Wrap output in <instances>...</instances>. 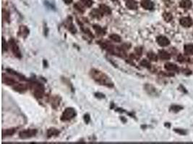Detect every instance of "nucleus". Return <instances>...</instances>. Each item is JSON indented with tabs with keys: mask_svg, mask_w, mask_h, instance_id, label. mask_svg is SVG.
<instances>
[{
	"mask_svg": "<svg viewBox=\"0 0 193 144\" xmlns=\"http://www.w3.org/2000/svg\"><path fill=\"white\" fill-rule=\"evenodd\" d=\"M91 75L92 78L98 84L101 85H104L108 87H113L114 84L111 81V79L107 76L104 73L101 72L99 70L97 69H92L91 71Z\"/></svg>",
	"mask_w": 193,
	"mask_h": 144,
	"instance_id": "f257e3e1",
	"label": "nucleus"
},
{
	"mask_svg": "<svg viewBox=\"0 0 193 144\" xmlns=\"http://www.w3.org/2000/svg\"><path fill=\"white\" fill-rule=\"evenodd\" d=\"M75 115H76V111L73 108H71V107L67 108L62 114L61 120L62 121L70 120L72 119L73 117H75Z\"/></svg>",
	"mask_w": 193,
	"mask_h": 144,
	"instance_id": "f03ea898",
	"label": "nucleus"
},
{
	"mask_svg": "<svg viewBox=\"0 0 193 144\" xmlns=\"http://www.w3.org/2000/svg\"><path fill=\"white\" fill-rule=\"evenodd\" d=\"M10 46L11 48V51L13 53V54L17 57V58H21V53L19 49L18 46L17 45L16 42L13 39H10L9 42Z\"/></svg>",
	"mask_w": 193,
	"mask_h": 144,
	"instance_id": "7ed1b4c3",
	"label": "nucleus"
},
{
	"mask_svg": "<svg viewBox=\"0 0 193 144\" xmlns=\"http://www.w3.org/2000/svg\"><path fill=\"white\" fill-rule=\"evenodd\" d=\"M37 130L35 129H28L20 133V137L22 139H27L36 135Z\"/></svg>",
	"mask_w": 193,
	"mask_h": 144,
	"instance_id": "20e7f679",
	"label": "nucleus"
},
{
	"mask_svg": "<svg viewBox=\"0 0 193 144\" xmlns=\"http://www.w3.org/2000/svg\"><path fill=\"white\" fill-rule=\"evenodd\" d=\"M35 87H34V96L37 98H41L44 95V88L42 85L41 84H35L34 85Z\"/></svg>",
	"mask_w": 193,
	"mask_h": 144,
	"instance_id": "39448f33",
	"label": "nucleus"
},
{
	"mask_svg": "<svg viewBox=\"0 0 193 144\" xmlns=\"http://www.w3.org/2000/svg\"><path fill=\"white\" fill-rule=\"evenodd\" d=\"M157 43L159 46H162V47H166L167 46H168L170 44V41L169 40L165 37V36H159L157 37L156 39Z\"/></svg>",
	"mask_w": 193,
	"mask_h": 144,
	"instance_id": "423d86ee",
	"label": "nucleus"
},
{
	"mask_svg": "<svg viewBox=\"0 0 193 144\" xmlns=\"http://www.w3.org/2000/svg\"><path fill=\"white\" fill-rule=\"evenodd\" d=\"M180 24L185 28H189L192 25V20L190 17H184L180 19Z\"/></svg>",
	"mask_w": 193,
	"mask_h": 144,
	"instance_id": "0eeeda50",
	"label": "nucleus"
},
{
	"mask_svg": "<svg viewBox=\"0 0 193 144\" xmlns=\"http://www.w3.org/2000/svg\"><path fill=\"white\" fill-rule=\"evenodd\" d=\"M13 89L20 93H23L27 90V86L23 84H17L13 87Z\"/></svg>",
	"mask_w": 193,
	"mask_h": 144,
	"instance_id": "6e6552de",
	"label": "nucleus"
},
{
	"mask_svg": "<svg viewBox=\"0 0 193 144\" xmlns=\"http://www.w3.org/2000/svg\"><path fill=\"white\" fill-rule=\"evenodd\" d=\"M141 5L146 9H152L153 8V4L150 0H143L141 2Z\"/></svg>",
	"mask_w": 193,
	"mask_h": 144,
	"instance_id": "1a4fd4ad",
	"label": "nucleus"
},
{
	"mask_svg": "<svg viewBox=\"0 0 193 144\" xmlns=\"http://www.w3.org/2000/svg\"><path fill=\"white\" fill-rule=\"evenodd\" d=\"M165 69L169 71H177L178 70V66L174 64L167 63L165 64Z\"/></svg>",
	"mask_w": 193,
	"mask_h": 144,
	"instance_id": "9d476101",
	"label": "nucleus"
},
{
	"mask_svg": "<svg viewBox=\"0 0 193 144\" xmlns=\"http://www.w3.org/2000/svg\"><path fill=\"white\" fill-rule=\"evenodd\" d=\"M2 81H3V83H5V84H7V85H13V84H16V81L14 79L8 77V76H6V77L3 76Z\"/></svg>",
	"mask_w": 193,
	"mask_h": 144,
	"instance_id": "9b49d317",
	"label": "nucleus"
},
{
	"mask_svg": "<svg viewBox=\"0 0 193 144\" xmlns=\"http://www.w3.org/2000/svg\"><path fill=\"white\" fill-rule=\"evenodd\" d=\"M126 6L130 9H136L137 7V5L134 0H128V1H127Z\"/></svg>",
	"mask_w": 193,
	"mask_h": 144,
	"instance_id": "f8f14e48",
	"label": "nucleus"
},
{
	"mask_svg": "<svg viewBox=\"0 0 193 144\" xmlns=\"http://www.w3.org/2000/svg\"><path fill=\"white\" fill-rule=\"evenodd\" d=\"M158 56L163 60H168L171 58L170 54L165 51H160L158 53Z\"/></svg>",
	"mask_w": 193,
	"mask_h": 144,
	"instance_id": "ddd939ff",
	"label": "nucleus"
},
{
	"mask_svg": "<svg viewBox=\"0 0 193 144\" xmlns=\"http://www.w3.org/2000/svg\"><path fill=\"white\" fill-rule=\"evenodd\" d=\"M59 133V131L57 129L54 128L49 129L48 131H47V135H48L49 138L52 137V136H55V135H58Z\"/></svg>",
	"mask_w": 193,
	"mask_h": 144,
	"instance_id": "4468645a",
	"label": "nucleus"
},
{
	"mask_svg": "<svg viewBox=\"0 0 193 144\" xmlns=\"http://www.w3.org/2000/svg\"><path fill=\"white\" fill-rule=\"evenodd\" d=\"M180 6L182 8L185 9H189L192 6V2L190 0H182L180 2Z\"/></svg>",
	"mask_w": 193,
	"mask_h": 144,
	"instance_id": "2eb2a0df",
	"label": "nucleus"
},
{
	"mask_svg": "<svg viewBox=\"0 0 193 144\" xmlns=\"http://www.w3.org/2000/svg\"><path fill=\"white\" fill-rule=\"evenodd\" d=\"M184 52L187 55L193 54V45L192 44H187L184 46Z\"/></svg>",
	"mask_w": 193,
	"mask_h": 144,
	"instance_id": "dca6fc26",
	"label": "nucleus"
},
{
	"mask_svg": "<svg viewBox=\"0 0 193 144\" xmlns=\"http://www.w3.org/2000/svg\"><path fill=\"white\" fill-rule=\"evenodd\" d=\"M100 10L101 11V12L103 14H111V9L109 7H107L106 5H101L100 6Z\"/></svg>",
	"mask_w": 193,
	"mask_h": 144,
	"instance_id": "f3484780",
	"label": "nucleus"
},
{
	"mask_svg": "<svg viewBox=\"0 0 193 144\" xmlns=\"http://www.w3.org/2000/svg\"><path fill=\"white\" fill-rule=\"evenodd\" d=\"M20 34L23 37H26L29 34V30L25 26H21L20 28Z\"/></svg>",
	"mask_w": 193,
	"mask_h": 144,
	"instance_id": "a211bd4d",
	"label": "nucleus"
},
{
	"mask_svg": "<svg viewBox=\"0 0 193 144\" xmlns=\"http://www.w3.org/2000/svg\"><path fill=\"white\" fill-rule=\"evenodd\" d=\"M92 16L96 18H101L103 16V13L101 12V11L100 9H93L91 12Z\"/></svg>",
	"mask_w": 193,
	"mask_h": 144,
	"instance_id": "6ab92c4d",
	"label": "nucleus"
},
{
	"mask_svg": "<svg viewBox=\"0 0 193 144\" xmlns=\"http://www.w3.org/2000/svg\"><path fill=\"white\" fill-rule=\"evenodd\" d=\"M109 37L113 40L114 42H117V43H119L121 42V37L119 35H117V34H112L109 35Z\"/></svg>",
	"mask_w": 193,
	"mask_h": 144,
	"instance_id": "aec40b11",
	"label": "nucleus"
},
{
	"mask_svg": "<svg viewBox=\"0 0 193 144\" xmlns=\"http://www.w3.org/2000/svg\"><path fill=\"white\" fill-rule=\"evenodd\" d=\"M147 57L148 58L151 60H153V61H156L157 59H158V56L156 54H155L153 52H150L147 53Z\"/></svg>",
	"mask_w": 193,
	"mask_h": 144,
	"instance_id": "412c9836",
	"label": "nucleus"
},
{
	"mask_svg": "<svg viewBox=\"0 0 193 144\" xmlns=\"http://www.w3.org/2000/svg\"><path fill=\"white\" fill-rule=\"evenodd\" d=\"M74 7H75V8L77 10H78V11H79V12H83L85 11L84 7H83V6H82V5H81L80 2L76 3V4L74 5Z\"/></svg>",
	"mask_w": 193,
	"mask_h": 144,
	"instance_id": "4be33fe9",
	"label": "nucleus"
},
{
	"mask_svg": "<svg viewBox=\"0 0 193 144\" xmlns=\"http://www.w3.org/2000/svg\"><path fill=\"white\" fill-rule=\"evenodd\" d=\"M15 133V128H11V129H7L5 131L3 132L4 135H12Z\"/></svg>",
	"mask_w": 193,
	"mask_h": 144,
	"instance_id": "5701e85b",
	"label": "nucleus"
},
{
	"mask_svg": "<svg viewBox=\"0 0 193 144\" xmlns=\"http://www.w3.org/2000/svg\"><path fill=\"white\" fill-rule=\"evenodd\" d=\"M163 17L164 19L166 20V22H170L171 20L172 19V18H173L172 15H171L170 13H164L163 15Z\"/></svg>",
	"mask_w": 193,
	"mask_h": 144,
	"instance_id": "b1692460",
	"label": "nucleus"
},
{
	"mask_svg": "<svg viewBox=\"0 0 193 144\" xmlns=\"http://www.w3.org/2000/svg\"><path fill=\"white\" fill-rule=\"evenodd\" d=\"M140 64L142 66H145V67H147V68H150L151 67V64H150V62L148 60H142L141 62H140Z\"/></svg>",
	"mask_w": 193,
	"mask_h": 144,
	"instance_id": "393cba45",
	"label": "nucleus"
},
{
	"mask_svg": "<svg viewBox=\"0 0 193 144\" xmlns=\"http://www.w3.org/2000/svg\"><path fill=\"white\" fill-rule=\"evenodd\" d=\"M82 3L86 6L88 7H90L92 6L93 5V2H92V0H82Z\"/></svg>",
	"mask_w": 193,
	"mask_h": 144,
	"instance_id": "a878e982",
	"label": "nucleus"
},
{
	"mask_svg": "<svg viewBox=\"0 0 193 144\" xmlns=\"http://www.w3.org/2000/svg\"><path fill=\"white\" fill-rule=\"evenodd\" d=\"M94 28H95V30H96L97 33H98V34H102V35H103V34L105 33L103 32V29H102L101 28H100L99 26L95 25V26H94Z\"/></svg>",
	"mask_w": 193,
	"mask_h": 144,
	"instance_id": "bb28decb",
	"label": "nucleus"
},
{
	"mask_svg": "<svg viewBox=\"0 0 193 144\" xmlns=\"http://www.w3.org/2000/svg\"><path fill=\"white\" fill-rule=\"evenodd\" d=\"M8 48V45H7V43L5 41V38L3 37L2 38V49L3 51H7Z\"/></svg>",
	"mask_w": 193,
	"mask_h": 144,
	"instance_id": "cd10ccee",
	"label": "nucleus"
},
{
	"mask_svg": "<svg viewBox=\"0 0 193 144\" xmlns=\"http://www.w3.org/2000/svg\"><path fill=\"white\" fill-rule=\"evenodd\" d=\"M70 27H69V30L71 32V33H76V31H77V30H76V28H75V27L74 26V25L72 24V23H71V24H70V25H69Z\"/></svg>",
	"mask_w": 193,
	"mask_h": 144,
	"instance_id": "c85d7f7f",
	"label": "nucleus"
},
{
	"mask_svg": "<svg viewBox=\"0 0 193 144\" xmlns=\"http://www.w3.org/2000/svg\"><path fill=\"white\" fill-rule=\"evenodd\" d=\"M181 109H182V107H181L180 106H177V105L171 106V110H173L174 112H178V111H179Z\"/></svg>",
	"mask_w": 193,
	"mask_h": 144,
	"instance_id": "c756f323",
	"label": "nucleus"
},
{
	"mask_svg": "<svg viewBox=\"0 0 193 144\" xmlns=\"http://www.w3.org/2000/svg\"><path fill=\"white\" fill-rule=\"evenodd\" d=\"M3 17L4 19H5L7 22H9V20H10V14L7 12H5V10L3 9Z\"/></svg>",
	"mask_w": 193,
	"mask_h": 144,
	"instance_id": "7c9ffc66",
	"label": "nucleus"
},
{
	"mask_svg": "<svg viewBox=\"0 0 193 144\" xmlns=\"http://www.w3.org/2000/svg\"><path fill=\"white\" fill-rule=\"evenodd\" d=\"M84 120L85 122V123H88L89 122V121H90V116H89V115L86 114V115L84 116Z\"/></svg>",
	"mask_w": 193,
	"mask_h": 144,
	"instance_id": "2f4dec72",
	"label": "nucleus"
},
{
	"mask_svg": "<svg viewBox=\"0 0 193 144\" xmlns=\"http://www.w3.org/2000/svg\"><path fill=\"white\" fill-rule=\"evenodd\" d=\"M135 52L137 54V56H141V54H142V49L141 48H136L135 49Z\"/></svg>",
	"mask_w": 193,
	"mask_h": 144,
	"instance_id": "473e14b6",
	"label": "nucleus"
},
{
	"mask_svg": "<svg viewBox=\"0 0 193 144\" xmlns=\"http://www.w3.org/2000/svg\"><path fill=\"white\" fill-rule=\"evenodd\" d=\"M175 131L177 132V133H180V134H183V135L186 133H185L184 131H183V130H179V129H176Z\"/></svg>",
	"mask_w": 193,
	"mask_h": 144,
	"instance_id": "72a5a7b5",
	"label": "nucleus"
},
{
	"mask_svg": "<svg viewBox=\"0 0 193 144\" xmlns=\"http://www.w3.org/2000/svg\"><path fill=\"white\" fill-rule=\"evenodd\" d=\"M184 60V58H183L182 56V55H179V57H178V60L179 61V62H182V60Z\"/></svg>",
	"mask_w": 193,
	"mask_h": 144,
	"instance_id": "f704fd0d",
	"label": "nucleus"
},
{
	"mask_svg": "<svg viewBox=\"0 0 193 144\" xmlns=\"http://www.w3.org/2000/svg\"><path fill=\"white\" fill-rule=\"evenodd\" d=\"M64 2L67 5H69V4H71L72 2V0H64Z\"/></svg>",
	"mask_w": 193,
	"mask_h": 144,
	"instance_id": "c9c22d12",
	"label": "nucleus"
},
{
	"mask_svg": "<svg viewBox=\"0 0 193 144\" xmlns=\"http://www.w3.org/2000/svg\"><path fill=\"white\" fill-rule=\"evenodd\" d=\"M112 1H117V0H112Z\"/></svg>",
	"mask_w": 193,
	"mask_h": 144,
	"instance_id": "e433bc0d",
	"label": "nucleus"
},
{
	"mask_svg": "<svg viewBox=\"0 0 193 144\" xmlns=\"http://www.w3.org/2000/svg\"><path fill=\"white\" fill-rule=\"evenodd\" d=\"M127 1H128V0H126V2H127Z\"/></svg>",
	"mask_w": 193,
	"mask_h": 144,
	"instance_id": "4c0bfd02",
	"label": "nucleus"
}]
</instances>
